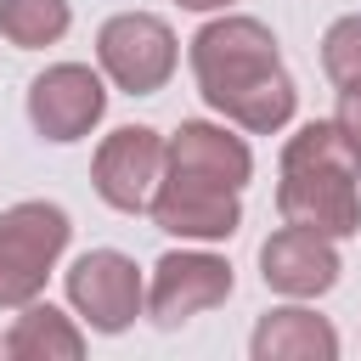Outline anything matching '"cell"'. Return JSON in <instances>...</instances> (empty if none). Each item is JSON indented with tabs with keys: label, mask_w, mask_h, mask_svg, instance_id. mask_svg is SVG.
Returning <instances> with one entry per match:
<instances>
[{
	"label": "cell",
	"mask_w": 361,
	"mask_h": 361,
	"mask_svg": "<svg viewBox=\"0 0 361 361\" xmlns=\"http://www.w3.org/2000/svg\"><path fill=\"white\" fill-rule=\"evenodd\" d=\"M192 79H197V96L237 130L248 135H276L293 107H299V85L293 73L282 68V51H276V34L259 23V17H243V11H226L214 23H203L192 34Z\"/></svg>",
	"instance_id": "cell-1"
},
{
	"label": "cell",
	"mask_w": 361,
	"mask_h": 361,
	"mask_svg": "<svg viewBox=\"0 0 361 361\" xmlns=\"http://www.w3.org/2000/svg\"><path fill=\"white\" fill-rule=\"evenodd\" d=\"M276 214L333 243L361 231V152L333 118H310L282 141Z\"/></svg>",
	"instance_id": "cell-2"
},
{
	"label": "cell",
	"mask_w": 361,
	"mask_h": 361,
	"mask_svg": "<svg viewBox=\"0 0 361 361\" xmlns=\"http://www.w3.org/2000/svg\"><path fill=\"white\" fill-rule=\"evenodd\" d=\"M68 237H73L68 209L45 197L0 209V310H23L45 293V276L56 271Z\"/></svg>",
	"instance_id": "cell-3"
},
{
	"label": "cell",
	"mask_w": 361,
	"mask_h": 361,
	"mask_svg": "<svg viewBox=\"0 0 361 361\" xmlns=\"http://www.w3.org/2000/svg\"><path fill=\"white\" fill-rule=\"evenodd\" d=\"M96 62L124 96H152L169 85V73L180 62V39L152 11H118L96 28Z\"/></svg>",
	"instance_id": "cell-4"
},
{
	"label": "cell",
	"mask_w": 361,
	"mask_h": 361,
	"mask_svg": "<svg viewBox=\"0 0 361 361\" xmlns=\"http://www.w3.org/2000/svg\"><path fill=\"white\" fill-rule=\"evenodd\" d=\"M68 305L90 333H124L147 310V276L135 271L130 254L118 248H90L62 271Z\"/></svg>",
	"instance_id": "cell-5"
},
{
	"label": "cell",
	"mask_w": 361,
	"mask_h": 361,
	"mask_svg": "<svg viewBox=\"0 0 361 361\" xmlns=\"http://www.w3.org/2000/svg\"><path fill=\"white\" fill-rule=\"evenodd\" d=\"M164 147H169V135H158L152 124H118L113 135H102V147L90 158L96 197L118 214H141L164 180Z\"/></svg>",
	"instance_id": "cell-6"
},
{
	"label": "cell",
	"mask_w": 361,
	"mask_h": 361,
	"mask_svg": "<svg viewBox=\"0 0 361 361\" xmlns=\"http://www.w3.org/2000/svg\"><path fill=\"white\" fill-rule=\"evenodd\" d=\"M231 299V265L209 248H175L152 265V282H147V316L158 327H180L214 305Z\"/></svg>",
	"instance_id": "cell-7"
},
{
	"label": "cell",
	"mask_w": 361,
	"mask_h": 361,
	"mask_svg": "<svg viewBox=\"0 0 361 361\" xmlns=\"http://www.w3.org/2000/svg\"><path fill=\"white\" fill-rule=\"evenodd\" d=\"M107 113V85L85 62H51L28 85V124L45 141H85Z\"/></svg>",
	"instance_id": "cell-8"
},
{
	"label": "cell",
	"mask_w": 361,
	"mask_h": 361,
	"mask_svg": "<svg viewBox=\"0 0 361 361\" xmlns=\"http://www.w3.org/2000/svg\"><path fill=\"white\" fill-rule=\"evenodd\" d=\"M152 226L186 243H226L243 226V197L231 186L214 180H192V175H164L152 203H147Z\"/></svg>",
	"instance_id": "cell-9"
},
{
	"label": "cell",
	"mask_w": 361,
	"mask_h": 361,
	"mask_svg": "<svg viewBox=\"0 0 361 361\" xmlns=\"http://www.w3.org/2000/svg\"><path fill=\"white\" fill-rule=\"evenodd\" d=\"M338 271L344 265H338L333 237H322L310 226H288L282 220V231H271L259 243V276L282 299H316V293H327L338 282Z\"/></svg>",
	"instance_id": "cell-10"
},
{
	"label": "cell",
	"mask_w": 361,
	"mask_h": 361,
	"mask_svg": "<svg viewBox=\"0 0 361 361\" xmlns=\"http://www.w3.org/2000/svg\"><path fill=\"white\" fill-rule=\"evenodd\" d=\"M164 175H192V180H214V186L243 192L254 175V152L237 130L209 124V118H186L164 147Z\"/></svg>",
	"instance_id": "cell-11"
},
{
	"label": "cell",
	"mask_w": 361,
	"mask_h": 361,
	"mask_svg": "<svg viewBox=\"0 0 361 361\" xmlns=\"http://www.w3.org/2000/svg\"><path fill=\"white\" fill-rule=\"evenodd\" d=\"M248 355L254 361H338V333L327 316L305 305H276L254 322Z\"/></svg>",
	"instance_id": "cell-12"
},
{
	"label": "cell",
	"mask_w": 361,
	"mask_h": 361,
	"mask_svg": "<svg viewBox=\"0 0 361 361\" xmlns=\"http://www.w3.org/2000/svg\"><path fill=\"white\" fill-rule=\"evenodd\" d=\"M79 355H85V327L39 299L23 305V316L0 333V361H79Z\"/></svg>",
	"instance_id": "cell-13"
},
{
	"label": "cell",
	"mask_w": 361,
	"mask_h": 361,
	"mask_svg": "<svg viewBox=\"0 0 361 361\" xmlns=\"http://www.w3.org/2000/svg\"><path fill=\"white\" fill-rule=\"evenodd\" d=\"M73 11L68 0H0V34L17 45V51H45L68 34Z\"/></svg>",
	"instance_id": "cell-14"
},
{
	"label": "cell",
	"mask_w": 361,
	"mask_h": 361,
	"mask_svg": "<svg viewBox=\"0 0 361 361\" xmlns=\"http://www.w3.org/2000/svg\"><path fill=\"white\" fill-rule=\"evenodd\" d=\"M322 73L344 90V85H361V11L338 17L327 34H322Z\"/></svg>",
	"instance_id": "cell-15"
},
{
	"label": "cell",
	"mask_w": 361,
	"mask_h": 361,
	"mask_svg": "<svg viewBox=\"0 0 361 361\" xmlns=\"http://www.w3.org/2000/svg\"><path fill=\"white\" fill-rule=\"evenodd\" d=\"M333 124L350 135V147L361 152V85H344L338 90V107H333Z\"/></svg>",
	"instance_id": "cell-16"
},
{
	"label": "cell",
	"mask_w": 361,
	"mask_h": 361,
	"mask_svg": "<svg viewBox=\"0 0 361 361\" xmlns=\"http://www.w3.org/2000/svg\"><path fill=\"white\" fill-rule=\"evenodd\" d=\"M175 6H186V11H226L231 0H175Z\"/></svg>",
	"instance_id": "cell-17"
}]
</instances>
